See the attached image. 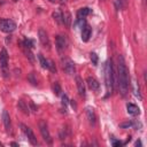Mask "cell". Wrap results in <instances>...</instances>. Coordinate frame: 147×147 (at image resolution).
<instances>
[{
    "label": "cell",
    "mask_w": 147,
    "mask_h": 147,
    "mask_svg": "<svg viewBox=\"0 0 147 147\" xmlns=\"http://www.w3.org/2000/svg\"><path fill=\"white\" fill-rule=\"evenodd\" d=\"M29 103H30V107H31V109H32V110H33V111L36 113V111L38 110V107H36V106H34V103H33L32 101H30Z\"/></svg>",
    "instance_id": "cell-30"
},
{
    "label": "cell",
    "mask_w": 147,
    "mask_h": 147,
    "mask_svg": "<svg viewBox=\"0 0 147 147\" xmlns=\"http://www.w3.org/2000/svg\"><path fill=\"white\" fill-rule=\"evenodd\" d=\"M134 125H136V123H134V122H132V121L123 122V123H121V124H119V126H121L122 129H127V127H132V126H134Z\"/></svg>",
    "instance_id": "cell-22"
},
{
    "label": "cell",
    "mask_w": 147,
    "mask_h": 147,
    "mask_svg": "<svg viewBox=\"0 0 147 147\" xmlns=\"http://www.w3.org/2000/svg\"><path fill=\"white\" fill-rule=\"evenodd\" d=\"M91 34H92V29H91V26L87 25V24H85L84 28L82 29V40H83V41H88Z\"/></svg>",
    "instance_id": "cell-12"
},
{
    "label": "cell",
    "mask_w": 147,
    "mask_h": 147,
    "mask_svg": "<svg viewBox=\"0 0 147 147\" xmlns=\"http://www.w3.org/2000/svg\"><path fill=\"white\" fill-rule=\"evenodd\" d=\"M62 68H63V70L68 75H74L75 71H76V67H75L74 61L70 60V59H68V57L62 59Z\"/></svg>",
    "instance_id": "cell-5"
},
{
    "label": "cell",
    "mask_w": 147,
    "mask_h": 147,
    "mask_svg": "<svg viewBox=\"0 0 147 147\" xmlns=\"http://www.w3.org/2000/svg\"><path fill=\"white\" fill-rule=\"evenodd\" d=\"M49 1H51V2H54V1H55V0H49Z\"/></svg>",
    "instance_id": "cell-36"
},
{
    "label": "cell",
    "mask_w": 147,
    "mask_h": 147,
    "mask_svg": "<svg viewBox=\"0 0 147 147\" xmlns=\"http://www.w3.org/2000/svg\"><path fill=\"white\" fill-rule=\"evenodd\" d=\"M101 1H103V0H101Z\"/></svg>",
    "instance_id": "cell-39"
},
{
    "label": "cell",
    "mask_w": 147,
    "mask_h": 147,
    "mask_svg": "<svg viewBox=\"0 0 147 147\" xmlns=\"http://www.w3.org/2000/svg\"><path fill=\"white\" fill-rule=\"evenodd\" d=\"M76 85H77V88H78V93L80 96H85V85H84V82L83 79L79 77V76H76Z\"/></svg>",
    "instance_id": "cell-13"
},
{
    "label": "cell",
    "mask_w": 147,
    "mask_h": 147,
    "mask_svg": "<svg viewBox=\"0 0 147 147\" xmlns=\"http://www.w3.org/2000/svg\"><path fill=\"white\" fill-rule=\"evenodd\" d=\"M23 45H24L25 47L30 48V49L33 47V42H32V40H30V39H24V42H23Z\"/></svg>",
    "instance_id": "cell-26"
},
{
    "label": "cell",
    "mask_w": 147,
    "mask_h": 147,
    "mask_svg": "<svg viewBox=\"0 0 147 147\" xmlns=\"http://www.w3.org/2000/svg\"><path fill=\"white\" fill-rule=\"evenodd\" d=\"M86 83H87V86H88L92 91H99V88H100V83H99L94 77L88 76V77L86 78Z\"/></svg>",
    "instance_id": "cell-9"
},
{
    "label": "cell",
    "mask_w": 147,
    "mask_h": 147,
    "mask_svg": "<svg viewBox=\"0 0 147 147\" xmlns=\"http://www.w3.org/2000/svg\"><path fill=\"white\" fill-rule=\"evenodd\" d=\"M126 109H127V113L130 115H133V116H137L140 114V109L138 106L133 105V103H127L126 105Z\"/></svg>",
    "instance_id": "cell-14"
},
{
    "label": "cell",
    "mask_w": 147,
    "mask_h": 147,
    "mask_svg": "<svg viewBox=\"0 0 147 147\" xmlns=\"http://www.w3.org/2000/svg\"><path fill=\"white\" fill-rule=\"evenodd\" d=\"M38 37H39V40H40L41 45H42L45 48L49 49V48H51V41H49V38H48L47 32H46L42 28H40V29L38 30Z\"/></svg>",
    "instance_id": "cell-8"
},
{
    "label": "cell",
    "mask_w": 147,
    "mask_h": 147,
    "mask_svg": "<svg viewBox=\"0 0 147 147\" xmlns=\"http://www.w3.org/2000/svg\"><path fill=\"white\" fill-rule=\"evenodd\" d=\"M2 122H3V125L6 127V131L10 132L11 131V122H10V116H9L7 110L2 111Z\"/></svg>",
    "instance_id": "cell-10"
},
{
    "label": "cell",
    "mask_w": 147,
    "mask_h": 147,
    "mask_svg": "<svg viewBox=\"0 0 147 147\" xmlns=\"http://www.w3.org/2000/svg\"><path fill=\"white\" fill-rule=\"evenodd\" d=\"M53 90H54V93H55L56 95H60V94H61V92H62L61 86H60V84H59L57 82H55V83H54V85H53Z\"/></svg>",
    "instance_id": "cell-23"
},
{
    "label": "cell",
    "mask_w": 147,
    "mask_h": 147,
    "mask_svg": "<svg viewBox=\"0 0 147 147\" xmlns=\"http://www.w3.org/2000/svg\"><path fill=\"white\" fill-rule=\"evenodd\" d=\"M15 29H16V23L14 21L7 20V18H0V30L2 32L10 33L15 31Z\"/></svg>",
    "instance_id": "cell-3"
},
{
    "label": "cell",
    "mask_w": 147,
    "mask_h": 147,
    "mask_svg": "<svg viewBox=\"0 0 147 147\" xmlns=\"http://www.w3.org/2000/svg\"><path fill=\"white\" fill-rule=\"evenodd\" d=\"M60 1H61V2H65L67 0H60Z\"/></svg>",
    "instance_id": "cell-35"
},
{
    "label": "cell",
    "mask_w": 147,
    "mask_h": 147,
    "mask_svg": "<svg viewBox=\"0 0 147 147\" xmlns=\"http://www.w3.org/2000/svg\"><path fill=\"white\" fill-rule=\"evenodd\" d=\"M53 18L55 20L56 23H59V24L62 23V14H61L59 10H55V11L53 13Z\"/></svg>",
    "instance_id": "cell-21"
},
{
    "label": "cell",
    "mask_w": 147,
    "mask_h": 147,
    "mask_svg": "<svg viewBox=\"0 0 147 147\" xmlns=\"http://www.w3.org/2000/svg\"><path fill=\"white\" fill-rule=\"evenodd\" d=\"M55 41H56V47L57 49L61 52V51H64L65 47H67V40L63 36H56L55 37Z\"/></svg>",
    "instance_id": "cell-11"
},
{
    "label": "cell",
    "mask_w": 147,
    "mask_h": 147,
    "mask_svg": "<svg viewBox=\"0 0 147 147\" xmlns=\"http://www.w3.org/2000/svg\"><path fill=\"white\" fill-rule=\"evenodd\" d=\"M134 95L139 99V100H141L142 99V96H141V93H140V88H139V85H137V83L134 84Z\"/></svg>",
    "instance_id": "cell-24"
},
{
    "label": "cell",
    "mask_w": 147,
    "mask_h": 147,
    "mask_svg": "<svg viewBox=\"0 0 147 147\" xmlns=\"http://www.w3.org/2000/svg\"><path fill=\"white\" fill-rule=\"evenodd\" d=\"M68 102H69V99H68V96H67V94H62V105L64 106V108L67 107V105H68Z\"/></svg>",
    "instance_id": "cell-28"
},
{
    "label": "cell",
    "mask_w": 147,
    "mask_h": 147,
    "mask_svg": "<svg viewBox=\"0 0 147 147\" xmlns=\"http://www.w3.org/2000/svg\"><path fill=\"white\" fill-rule=\"evenodd\" d=\"M48 69H49L52 72H56V67H55V64H54L52 61L49 62V67H48Z\"/></svg>",
    "instance_id": "cell-29"
},
{
    "label": "cell",
    "mask_w": 147,
    "mask_h": 147,
    "mask_svg": "<svg viewBox=\"0 0 147 147\" xmlns=\"http://www.w3.org/2000/svg\"><path fill=\"white\" fill-rule=\"evenodd\" d=\"M134 145H136V146H141V141H140V140H137Z\"/></svg>",
    "instance_id": "cell-32"
},
{
    "label": "cell",
    "mask_w": 147,
    "mask_h": 147,
    "mask_svg": "<svg viewBox=\"0 0 147 147\" xmlns=\"http://www.w3.org/2000/svg\"><path fill=\"white\" fill-rule=\"evenodd\" d=\"M62 23H64V25L67 28H70V24H71V15L69 11H64L62 14Z\"/></svg>",
    "instance_id": "cell-16"
},
{
    "label": "cell",
    "mask_w": 147,
    "mask_h": 147,
    "mask_svg": "<svg viewBox=\"0 0 147 147\" xmlns=\"http://www.w3.org/2000/svg\"><path fill=\"white\" fill-rule=\"evenodd\" d=\"M29 80L31 82L32 85H34V86L37 85V79L34 78V72H31V74L29 75Z\"/></svg>",
    "instance_id": "cell-27"
},
{
    "label": "cell",
    "mask_w": 147,
    "mask_h": 147,
    "mask_svg": "<svg viewBox=\"0 0 147 147\" xmlns=\"http://www.w3.org/2000/svg\"><path fill=\"white\" fill-rule=\"evenodd\" d=\"M20 126H21L22 131L24 132V134L28 137V139H29L30 144H31V145H33V146H37V145H38V141H37V138H36L34 133L32 132V130H31L28 125H25V124H21Z\"/></svg>",
    "instance_id": "cell-6"
},
{
    "label": "cell",
    "mask_w": 147,
    "mask_h": 147,
    "mask_svg": "<svg viewBox=\"0 0 147 147\" xmlns=\"http://www.w3.org/2000/svg\"><path fill=\"white\" fill-rule=\"evenodd\" d=\"M117 77H118V88L122 94V96H125L129 92V86H130V78H129V70L126 68L124 57L122 55L118 56V63H117Z\"/></svg>",
    "instance_id": "cell-1"
},
{
    "label": "cell",
    "mask_w": 147,
    "mask_h": 147,
    "mask_svg": "<svg viewBox=\"0 0 147 147\" xmlns=\"http://www.w3.org/2000/svg\"><path fill=\"white\" fill-rule=\"evenodd\" d=\"M23 51H24V53H25L26 57L30 60V62H31V63H33V62H34V57H33V55H32V53H31L30 48H28V47H25V46L23 45Z\"/></svg>",
    "instance_id": "cell-20"
},
{
    "label": "cell",
    "mask_w": 147,
    "mask_h": 147,
    "mask_svg": "<svg viewBox=\"0 0 147 147\" xmlns=\"http://www.w3.org/2000/svg\"><path fill=\"white\" fill-rule=\"evenodd\" d=\"M0 67L3 71V76L7 77V74H8V70H7V68H8V53L5 48H2L0 52Z\"/></svg>",
    "instance_id": "cell-4"
},
{
    "label": "cell",
    "mask_w": 147,
    "mask_h": 147,
    "mask_svg": "<svg viewBox=\"0 0 147 147\" xmlns=\"http://www.w3.org/2000/svg\"><path fill=\"white\" fill-rule=\"evenodd\" d=\"M13 1H14V2H16V1H17V0H13Z\"/></svg>",
    "instance_id": "cell-37"
},
{
    "label": "cell",
    "mask_w": 147,
    "mask_h": 147,
    "mask_svg": "<svg viewBox=\"0 0 147 147\" xmlns=\"http://www.w3.org/2000/svg\"><path fill=\"white\" fill-rule=\"evenodd\" d=\"M71 106H72V107L75 108V109H76V107H77V106H76V103L74 102V100H71Z\"/></svg>",
    "instance_id": "cell-33"
},
{
    "label": "cell",
    "mask_w": 147,
    "mask_h": 147,
    "mask_svg": "<svg viewBox=\"0 0 147 147\" xmlns=\"http://www.w3.org/2000/svg\"><path fill=\"white\" fill-rule=\"evenodd\" d=\"M39 130H40V133H41L44 140L46 142L51 144L52 142V138H51V134H49V131H48V126H47L46 122L42 121V119L39 122Z\"/></svg>",
    "instance_id": "cell-7"
},
{
    "label": "cell",
    "mask_w": 147,
    "mask_h": 147,
    "mask_svg": "<svg viewBox=\"0 0 147 147\" xmlns=\"http://www.w3.org/2000/svg\"><path fill=\"white\" fill-rule=\"evenodd\" d=\"M105 78H106V87L108 95L113 94L114 88H115V76H114V68H113V62L108 61L106 63V70H105Z\"/></svg>",
    "instance_id": "cell-2"
},
{
    "label": "cell",
    "mask_w": 147,
    "mask_h": 147,
    "mask_svg": "<svg viewBox=\"0 0 147 147\" xmlns=\"http://www.w3.org/2000/svg\"><path fill=\"white\" fill-rule=\"evenodd\" d=\"M17 105H18V108L21 109V111H22L23 114H25V115H29V114H30V108L28 107V105H26L23 100H18Z\"/></svg>",
    "instance_id": "cell-17"
},
{
    "label": "cell",
    "mask_w": 147,
    "mask_h": 147,
    "mask_svg": "<svg viewBox=\"0 0 147 147\" xmlns=\"http://www.w3.org/2000/svg\"><path fill=\"white\" fill-rule=\"evenodd\" d=\"M38 59H39V62H40L41 67L45 68V69H48V67H49V62L42 56V54H38Z\"/></svg>",
    "instance_id": "cell-19"
},
{
    "label": "cell",
    "mask_w": 147,
    "mask_h": 147,
    "mask_svg": "<svg viewBox=\"0 0 147 147\" xmlns=\"http://www.w3.org/2000/svg\"><path fill=\"white\" fill-rule=\"evenodd\" d=\"M86 115H87L88 122H90L92 125H94V124H95V119H96V117H95V114H94L93 108L87 107V108H86Z\"/></svg>",
    "instance_id": "cell-15"
},
{
    "label": "cell",
    "mask_w": 147,
    "mask_h": 147,
    "mask_svg": "<svg viewBox=\"0 0 147 147\" xmlns=\"http://www.w3.org/2000/svg\"><path fill=\"white\" fill-rule=\"evenodd\" d=\"M90 13H91V9H90L88 7H83V8H80V9L78 10L77 15H78V17H85V16H87Z\"/></svg>",
    "instance_id": "cell-18"
},
{
    "label": "cell",
    "mask_w": 147,
    "mask_h": 147,
    "mask_svg": "<svg viewBox=\"0 0 147 147\" xmlns=\"http://www.w3.org/2000/svg\"><path fill=\"white\" fill-rule=\"evenodd\" d=\"M0 146H1V144H0Z\"/></svg>",
    "instance_id": "cell-38"
},
{
    "label": "cell",
    "mask_w": 147,
    "mask_h": 147,
    "mask_svg": "<svg viewBox=\"0 0 147 147\" xmlns=\"http://www.w3.org/2000/svg\"><path fill=\"white\" fill-rule=\"evenodd\" d=\"M90 57H91L92 64H93V65H96V64H98V60H99V59H98V55H96L94 52H92V53L90 54Z\"/></svg>",
    "instance_id": "cell-25"
},
{
    "label": "cell",
    "mask_w": 147,
    "mask_h": 147,
    "mask_svg": "<svg viewBox=\"0 0 147 147\" xmlns=\"http://www.w3.org/2000/svg\"><path fill=\"white\" fill-rule=\"evenodd\" d=\"M11 145L13 146H18V144H16V142H11Z\"/></svg>",
    "instance_id": "cell-34"
},
{
    "label": "cell",
    "mask_w": 147,
    "mask_h": 147,
    "mask_svg": "<svg viewBox=\"0 0 147 147\" xmlns=\"http://www.w3.org/2000/svg\"><path fill=\"white\" fill-rule=\"evenodd\" d=\"M121 145H123V142H121L118 140H113V146H121Z\"/></svg>",
    "instance_id": "cell-31"
}]
</instances>
